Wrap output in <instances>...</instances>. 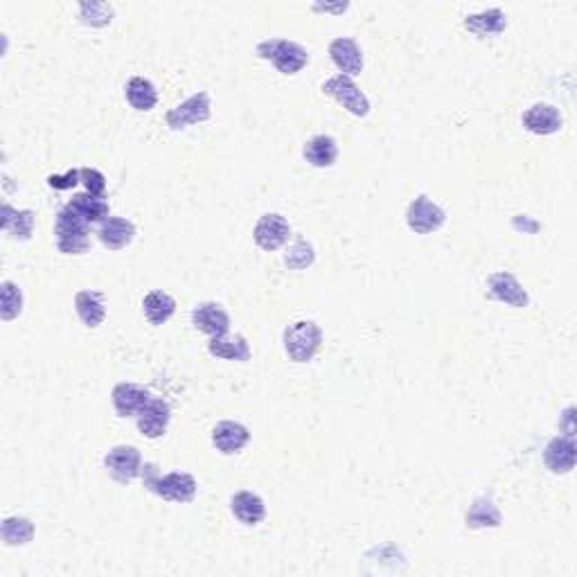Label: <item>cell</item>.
I'll return each instance as SVG.
<instances>
[{
  "label": "cell",
  "mask_w": 577,
  "mask_h": 577,
  "mask_svg": "<svg viewBox=\"0 0 577 577\" xmlns=\"http://www.w3.org/2000/svg\"><path fill=\"white\" fill-rule=\"evenodd\" d=\"M142 483L152 494L161 496L163 501L172 503H190L197 496V478L188 472H170L165 476L158 474V467L154 463L142 465Z\"/></svg>",
  "instance_id": "cell-1"
},
{
  "label": "cell",
  "mask_w": 577,
  "mask_h": 577,
  "mask_svg": "<svg viewBox=\"0 0 577 577\" xmlns=\"http://www.w3.org/2000/svg\"><path fill=\"white\" fill-rule=\"evenodd\" d=\"M86 221L77 215L70 206H64L57 212L55 221V239L57 248L64 255H84L91 246V230Z\"/></svg>",
  "instance_id": "cell-2"
},
{
  "label": "cell",
  "mask_w": 577,
  "mask_h": 577,
  "mask_svg": "<svg viewBox=\"0 0 577 577\" xmlns=\"http://www.w3.org/2000/svg\"><path fill=\"white\" fill-rule=\"evenodd\" d=\"M257 55L271 61L282 75H296L309 64L307 48L288 39H266L257 43Z\"/></svg>",
  "instance_id": "cell-3"
},
{
  "label": "cell",
  "mask_w": 577,
  "mask_h": 577,
  "mask_svg": "<svg viewBox=\"0 0 577 577\" xmlns=\"http://www.w3.org/2000/svg\"><path fill=\"white\" fill-rule=\"evenodd\" d=\"M284 350L296 363L312 361L323 345V330L314 321H296L284 330Z\"/></svg>",
  "instance_id": "cell-4"
},
{
  "label": "cell",
  "mask_w": 577,
  "mask_h": 577,
  "mask_svg": "<svg viewBox=\"0 0 577 577\" xmlns=\"http://www.w3.org/2000/svg\"><path fill=\"white\" fill-rule=\"evenodd\" d=\"M323 93L330 97H334L345 111H350L357 118H366L370 113V100L366 97V93L354 84L352 77L348 75H334L323 84Z\"/></svg>",
  "instance_id": "cell-5"
},
{
  "label": "cell",
  "mask_w": 577,
  "mask_h": 577,
  "mask_svg": "<svg viewBox=\"0 0 577 577\" xmlns=\"http://www.w3.org/2000/svg\"><path fill=\"white\" fill-rule=\"evenodd\" d=\"M447 221L445 208L438 206L436 201H431L426 194H420L413 199L411 206L406 210V226L415 235H431L440 230Z\"/></svg>",
  "instance_id": "cell-6"
},
{
  "label": "cell",
  "mask_w": 577,
  "mask_h": 577,
  "mask_svg": "<svg viewBox=\"0 0 577 577\" xmlns=\"http://www.w3.org/2000/svg\"><path fill=\"white\" fill-rule=\"evenodd\" d=\"M212 115V104H210V95L206 91L194 93L192 97H188L185 102H181L179 106L167 113V127L172 131H181V129H188L190 124H199V122H208Z\"/></svg>",
  "instance_id": "cell-7"
},
{
  "label": "cell",
  "mask_w": 577,
  "mask_h": 577,
  "mask_svg": "<svg viewBox=\"0 0 577 577\" xmlns=\"http://www.w3.org/2000/svg\"><path fill=\"white\" fill-rule=\"evenodd\" d=\"M104 467L113 481L131 483L142 474V456L136 447L118 445L104 456Z\"/></svg>",
  "instance_id": "cell-8"
},
{
  "label": "cell",
  "mask_w": 577,
  "mask_h": 577,
  "mask_svg": "<svg viewBox=\"0 0 577 577\" xmlns=\"http://www.w3.org/2000/svg\"><path fill=\"white\" fill-rule=\"evenodd\" d=\"M487 296L517 309H523L530 305L528 291L521 287V282H519L512 273H508V271H499V273H492L490 278H487Z\"/></svg>",
  "instance_id": "cell-9"
},
{
  "label": "cell",
  "mask_w": 577,
  "mask_h": 577,
  "mask_svg": "<svg viewBox=\"0 0 577 577\" xmlns=\"http://www.w3.org/2000/svg\"><path fill=\"white\" fill-rule=\"evenodd\" d=\"M288 237H291V226L278 212L262 215L253 230V239L262 251H278L288 242Z\"/></svg>",
  "instance_id": "cell-10"
},
{
  "label": "cell",
  "mask_w": 577,
  "mask_h": 577,
  "mask_svg": "<svg viewBox=\"0 0 577 577\" xmlns=\"http://www.w3.org/2000/svg\"><path fill=\"white\" fill-rule=\"evenodd\" d=\"M172 420V408L165 399L152 397L147 402V406L138 413V431L142 436L149 438V440H158L167 433V426H170Z\"/></svg>",
  "instance_id": "cell-11"
},
{
  "label": "cell",
  "mask_w": 577,
  "mask_h": 577,
  "mask_svg": "<svg viewBox=\"0 0 577 577\" xmlns=\"http://www.w3.org/2000/svg\"><path fill=\"white\" fill-rule=\"evenodd\" d=\"M521 124L526 131L535 133V136H553V133L562 131L564 118L557 106L537 102L521 115Z\"/></svg>",
  "instance_id": "cell-12"
},
{
  "label": "cell",
  "mask_w": 577,
  "mask_h": 577,
  "mask_svg": "<svg viewBox=\"0 0 577 577\" xmlns=\"http://www.w3.org/2000/svg\"><path fill=\"white\" fill-rule=\"evenodd\" d=\"M248 442H251V431L242 422L224 420L212 429V445L224 456L239 454Z\"/></svg>",
  "instance_id": "cell-13"
},
{
  "label": "cell",
  "mask_w": 577,
  "mask_h": 577,
  "mask_svg": "<svg viewBox=\"0 0 577 577\" xmlns=\"http://www.w3.org/2000/svg\"><path fill=\"white\" fill-rule=\"evenodd\" d=\"M111 399H113V408L120 417H138V413L147 406V402L152 399V393L145 386L122 381L113 388Z\"/></svg>",
  "instance_id": "cell-14"
},
{
  "label": "cell",
  "mask_w": 577,
  "mask_h": 577,
  "mask_svg": "<svg viewBox=\"0 0 577 577\" xmlns=\"http://www.w3.org/2000/svg\"><path fill=\"white\" fill-rule=\"evenodd\" d=\"M330 59L334 61L336 68L341 70V75H361L363 70V52L359 48V43L350 37H339L330 43Z\"/></svg>",
  "instance_id": "cell-15"
},
{
  "label": "cell",
  "mask_w": 577,
  "mask_h": 577,
  "mask_svg": "<svg viewBox=\"0 0 577 577\" xmlns=\"http://www.w3.org/2000/svg\"><path fill=\"white\" fill-rule=\"evenodd\" d=\"M192 325L208 336H221L230 332V316L219 303H201L194 307Z\"/></svg>",
  "instance_id": "cell-16"
},
{
  "label": "cell",
  "mask_w": 577,
  "mask_h": 577,
  "mask_svg": "<svg viewBox=\"0 0 577 577\" xmlns=\"http://www.w3.org/2000/svg\"><path fill=\"white\" fill-rule=\"evenodd\" d=\"M75 312H77L79 321H82L88 330L100 327L106 318L104 294H102V291H91V288L77 291V294H75Z\"/></svg>",
  "instance_id": "cell-17"
},
{
  "label": "cell",
  "mask_w": 577,
  "mask_h": 577,
  "mask_svg": "<svg viewBox=\"0 0 577 577\" xmlns=\"http://www.w3.org/2000/svg\"><path fill=\"white\" fill-rule=\"evenodd\" d=\"M97 237L109 251H122L136 239V224L124 217H109L104 224H100Z\"/></svg>",
  "instance_id": "cell-18"
},
{
  "label": "cell",
  "mask_w": 577,
  "mask_h": 577,
  "mask_svg": "<svg viewBox=\"0 0 577 577\" xmlns=\"http://www.w3.org/2000/svg\"><path fill=\"white\" fill-rule=\"evenodd\" d=\"M546 467L553 474H568L575 467V440L573 438H553L544 451Z\"/></svg>",
  "instance_id": "cell-19"
},
{
  "label": "cell",
  "mask_w": 577,
  "mask_h": 577,
  "mask_svg": "<svg viewBox=\"0 0 577 577\" xmlns=\"http://www.w3.org/2000/svg\"><path fill=\"white\" fill-rule=\"evenodd\" d=\"M305 161L312 167H318V170H325V167H332L339 158V145L332 136H325V133H318V136L309 138L303 147Z\"/></svg>",
  "instance_id": "cell-20"
},
{
  "label": "cell",
  "mask_w": 577,
  "mask_h": 577,
  "mask_svg": "<svg viewBox=\"0 0 577 577\" xmlns=\"http://www.w3.org/2000/svg\"><path fill=\"white\" fill-rule=\"evenodd\" d=\"M230 510H233L235 519L244 526H257L264 521L266 517V505L262 501V496L253 494V492L242 490L237 494H233L230 499Z\"/></svg>",
  "instance_id": "cell-21"
},
{
  "label": "cell",
  "mask_w": 577,
  "mask_h": 577,
  "mask_svg": "<svg viewBox=\"0 0 577 577\" xmlns=\"http://www.w3.org/2000/svg\"><path fill=\"white\" fill-rule=\"evenodd\" d=\"M208 352L217 359H224V361H248L251 359V348L242 334L212 336L210 343H208Z\"/></svg>",
  "instance_id": "cell-22"
},
{
  "label": "cell",
  "mask_w": 577,
  "mask_h": 577,
  "mask_svg": "<svg viewBox=\"0 0 577 577\" xmlns=\"http://www.w3.org/2000/svg\"><path fill=\"white\" fill-rule=\"evenodd\" d=\"M142 312L152 325H165L176 312V300L167 291L152 288L145 298H142Z\"/></svg>",
  "instance_id": "cell-23"
},
{
  "label": "cell",
  "mask_w": 577,
  "mask_h": 577,
  "mask_svg": "<svg viewBox=\"0 0 577 577\" xmlns=\"http://www.w3.org/2000/svg\"><path fill=\"white\" fill-rule=\"evenodd\" d=\"M68 206L73 208L86 224H104L111 217L109 201H104V197H93V194L88 192L75 194L68 201Z\"/></svg>",
  "instance_id": "cell-24"
},
{
  "label": "cell",
  "mask_w": 577,
  "mask_h": 577,
  "mask_svg": "<svg viewBox=\"0 0 577 577\" xmlns=\"http://www.w3.org/2000/svg\"><path fill=\"white\" fill-rule=\"evenodd\" d=\"M34 219L37 215L32 210H16L10 203L3 206V230L14 239L28 242L34 233Z\"/></svg>",
  "instance_id": "cell-25"
},
{
  "label": "cell",
  "mask_w": 577,
  "mask_h": 577,
  "mask_svg": "<svg viewBox=\"0 0 577 577\" xmlns=\"http://www.w3.org/2000/svg\"><path fill=\"white\" fill-rule=\"evenodd\" d=\"M465 30H469L476 37H492V34H501L508 28V19L499 7L494 10H485L481 14H472L463 21Z\"/></svg>",
  "instance_id": "cell-26"
},
{
  "label": "cell",
  "mask_w": 577,
  "mask_h": 577,
  "mask_svg": "<svg viewBox=\"0 0 577 577\" xmlns=\"http://www.w3.org/2000/svg\"><path fill=\"white\" fill-rule=\"evenodd\" d=\"M465 521H467V528L478 530V528H499L503 517H501V510L496 508L494 501L487 499V496H478V499L469 505Z\"/></svg>",
  "instance_id": "cell-27"
},
{
  "label": "cell",
  "mask_w": 577,
  "mask_h": 577,
  "mask_svg": "<svg viewBox=\"0 0 577 577\" xmlns=\"http://www.w3.org/2000/svg\"><path fill=\"white\" fill-rule=\"evenodd\" d=\"M124 97L136 111H152L158 104V91L149 79L131 77L124 88Z\"/></svg>",
  "instance_id": "cell-28"
},
{
  "label": "cell",
  "mask_w": 577,
  "mask_h": 577,
  "mask_svg": "<svg viewBox=\"0 0 577 577\" xmlns=\"http://www.w3.org/2000/svg\"><path fill=\"white\" fill-rule=\"evenodd\" d=\"M5 546H28L34 539V523L28 517H7L0 526Z\"/></svg>",
  "instance_id": "cell-29"
},
{
  "label": "cell",
  "mask_w": 577,
  "mask_h": 577,
  "mask_svg": "<svg viewBox=\"0 0 577 577\" xmlns=\"http://www.w3.org/2000/svg\"><path fill=\"white\" fill-rule=\"evenodd\" d=\"M23 312V291L19 284L5 280L0 284V316L3 321H14Z\"/></svg>",
  "instance_id": "cell-30"
},
{
  "label": "cell",
  "mask_w": 577,
  "mask_h": 577,
  "mask_svg": "<svg viewBox=\"0 0 577 577\" xmlns=\"http://www.w3.org/2000/svg\"><path fill=\"white\" fill-rule=\"evenodd\" d=\"M314 260H316V253H314V246L307 239H296L287 248V255H284V264L294 271L307 269V266L314 264Z\"/></svg>",
  "instance_id": "cell-31"
},
{
  "label": "cell",
  "mask_w": 577,
  "mask_h": 577,
  "mask_svg": "<svg viewBox=\"0 0 577 577\" xmlns=\"http://www.w3.org/2000/svg\"><path fill=\"white\" fill-rule=\"evenodd\" d=\"M79 16H82V23L91 25V28H104L113 21V7L109 3H82Z\"/></svg>",
  "instance_id": "cell-32"
},
{
  "label": "cell",
  "mask_w": 577,
  "mask_h": 577,
  "mask_svg": "<svg viewBox=\"0 0 577 577\" xmlns=\"http://www.w3.org/2000/svg\"><path fill=\"white\" fill-rule=\"evenodd\" d=\"M79 179H82V185L86 188L88 194L93 197H104L106 192V176L102 174L95 167H82L79 170Z\"/></svg>",
  "instance_id": "cell-33"
},
{
  "label": "cell",
  "mask_w": 577,
  "mask_h": 577,
  "mask_svg": "<svg viewBox=\"0 0 577 577\" xmlns=\"http://www.w3.org/2000/svg\"><path fill=\"white\" fill-rule=\"evenodd\" d=\"M82 183V179H79V170H68L66 174H52L48 176V185H50L52 190H73L75 185Z\"/></svg>",
  "instance_id": "cell-34"
}]
</instances>
